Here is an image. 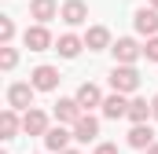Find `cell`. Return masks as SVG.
I'll return each mask as SVG.
<instances>
[{
	"instance_id": "26",
	"label": "cell",
	"mask_w": 158,
	"mask_h": 154,
	"mask_svg": "<svg viewBox=\"0 0 158 154\" xmlns=\"http://www.w3.org/2000/svg\"><path fill=\"white\" fill-rule=\"evenodd\" d=\"M59 154H81V151H74V147H66V151H59Z\"/></svg>"
},
{
	"instance_id": "27",
	"label": "cell",
	"mask_w": 158,
	"mask_h": 154,
	"mask_svg": "<svg viewBox=\"0 0 158 154\" xmlns=\"http://www.w3.org/2000/svg\"><path fill=\"white\" fill-rule=\"evenodd\" d=\"M151 7H158V0H151Z\"/></svg>"
},
{
	"instance_id": "7",
	"label": "cell",
	"mask_w": 158,
	"mask_h": 154,
	"mask_svg": "<svg viewBox=\"0 0 158 154\" xmlns=\"http://www.w3.org/2000/svg\"><path fill=\"white\" fill-rule=\"evenodd\" d=\"M30 81H33V88H37V92H55V88H59V81H63V74H59L55 66H48V63H44V66H37V70L30 74Z\"/></svg>"
},
{
	"instance_id": "18",
	"label": "cell",
	"mask_w": 158,
	"mask_h": 154,
	"mask_svg": "<svg viewBox=\"0 0 158 154\" xmlns=\"http://www.w3.org/2000/svg\"><path fill=\"white\" fill-rule=\"evenodd\" d=\"M19 132H22V117H19L15 107H7V110L0 114V136H4V140H15Z\"/></svg>"
},
{
	"instance_id": "19",
	"label": "cell",
	"mask_w": 158,
	"mask_h": 154,
	"mask_svg": "<svg viewBox=\"0 0 158 154\" xmlns=\"http://www.w3.org/2000/svg\"><path fill=\"white\" fill-rule=\"evenodd\" d=\"M129 121H132V125H140V121H147V117H155L151 114V103H147V99H129Z\"/></svg>"
},
{
	"instance_id": "23",
	"label": "cell",
	"mask_w": 158,
	"mask_h": 154,
	"mask_svg": "<svg viewBox=\"0 0 158 154\" xmlns=\"http://www.w3.org/2000/svg\"><path fill=\"white\" fill-rule=\"evenodd\" d=\"M92 154H118V147H114V143H96Z\"/></svg>"
},
{
	"instance_id": "8",
	"label": "cell",
	"mask_w": 158,
	"mask_h": 154,
	"mask_svg": "<svg viewBox=\"0 0 158 154\" xmlns=\"http://www.w3.org/2000/svg\"><path fill=\"white\" fill-rule=\"evenodd\" d=\"M59 18H63L66 26H85V22H88V4H85V0H66V4L59 7Z\"/></svg>"
},
{
	"instance_id": "15",
	"label": "cell",
	"mask_w": 158,
	"mask_h": 154,
	"mask_svg": "<svg viewBox=\"0 0 158 154\" xmlns=\"http://www.w3.org/2000/svg\"><path fill=\"white\" fill-rule=\"evenodd\" d=\"M74 95H77V103H81V110H85V114H88V110H96V107H103V92H99L92 81H85Z\"/></svg>"
},
{
	"instance_id": "1",
	"label": "cell",
	"mask_w": 158,
	"mask_h": 154,
	"mask_svg": "<svg viewBox=\"0 0 158 154\" xmlns=\"http://www.w3.org/2000/svg\"><path fill=\"white\" fill-rule=\"evenodd\" d=\"M110 88L132 95V92L140 88V74H136V66H129V63H114V70H110Z\"/></svg>"
},
{
	"instance_id": "12",
	"label": "cell",
	"mask_w": 158,
	"mask_h": 154,
	"mask_svg": "<svg viewBox=\"0 0 158 154\" xmlns=\"http://www.w3.org/2000/svg\"><path fill=\"white\" fill-rule=\"evenodd\" d=\"M103 117L107 121H118V117L129 114V99H125V92H110V95H103Z\"/></svg>"
},
{
	"instance_id": "11",
	"label": "cell",
	"mask_w": 158,
	"mask_h": 154,
	"mask_svg": "<svg viewBox=\"0 0 158 154\" xmlns=\"http://www.w3.org/2000/svg\"><path fill=\"white\" fill-rule=\"evenodd\" d=\"M52 114H55V121H59V125H77V117L85 114V110H81L77 95H70V99H59Z\"/></svg>"
},
{
	"instance_id": "2",
	"label": "cell",
	"mask_w": 158,
	"mask_h": 154,
	"mask_svg": "<svg viewBox=\"0 0 158 154\" xmlns=\"http://www.w3.org/2000/svg\"><path fill=\"white\" fill-rule=\"evenodd\" d=\"M110 55H114V63L136 66V59H143V44H136L132 37H118L114 44H110Z\"/></svg>"
},
{
	"instance_id": "6",
	"label": "cell",
	"mask_w": 158,
	"mask_h": 154,
	"mask_svg": "<svg viewBox=\"0 0 158 154\" xmlns=\"http://www.w3.org/2000/svg\"><path fill=\"white\" fill-rule=\"evenodd\" d=\"M52 125H48V114L40 110V107H30V110H22V132L26 136H44Z\"/></svg>"
},
{
	"instance_id": "5",
	"label": "cell",
	"mask_w": 158,
	"mask_h": 154,
	"mask_svg": "<svg viewBox=\"0 0 158 154\" xmlns=\"http://www.w3.org/2000/svg\"><path fill=\"white\" fill-rule=\"evenodd\" d=\"M40 140H44V147H48L52 154H59V151H66V147H70V140H74V128H66V125H52V128H48Z\"/></svg>"
},
{
	"instance_id": "25",
	"label": "cell",
	"mask_w": 158,
	"mask_h": 154,
	"mask_svg": "<svg viewBox=\"0 0 158 154\" xmlns=\"http://www.w3.org/2000/svg\"><path fill=\"white\" fill-rule=\"evenodd\" d=\"M143 154H158V143H151V147H147V151H143Z\"/></svg>"
},
{
	"instance_id": "16",
	"label": "cell",
	"mask_w": 158,
	"mask_h": 154,
	"mask_svg": "<svg viewBox=\"0 0 158 154\" xmlns=\"http://www.w3.org/2000/svg\"><path fill=\"white\" fill-rule=\"evenodd\" d=\"M55 15H59V4H55V0H30V18H33V22H44V26H48Z\"/></svg>"
},
{
	"instance_id": "10",
	"label": "cell",
	"mask_w": 158,
	"mask_h": 154,
	"mask_svg": "<svg viewBox=\"0 0 158 154\" xmlns=\"http://www.w3.org/2000/svg\"><path fill=\"white\" fill-rule=\"evenodd\" d=\"M70 128H74V140H77V143H92V140L99 136V117H92V110H88V114H81L77 125H70Z\"/></svg>"
},
{
	"instance_id": "9",
	"label": "cell",
	"mask_w": 158,
	"mask_h": 154,
	"mask_svg": "<svg viewBox=\"0 0 158 154\" xmlns=\"http://www.w3.org/2000/svg\"><path fill=\"white\" fill-rule=\"evenodd\" d=\"M132 26H136L140 37H155L158 33V7H140L132 15Z\"/></svg>"
},
{
	"instance_id": "21",
	"label": "cell",
	"mask_w": 158,
	"mask_h": 154,
	"mask_svg": "<svg viewBox=\"0 0 158 154\" xmlns=\"http://www.w3.org/2000/svg\"><path fill=\"white\" fill-rule=\"evenodd\" d=\"M11 40H15V18L0 15V44H11Z\"/></svg>"
},
{
	"instance_id": "3",
	"label": "cell",
	"mask_w": 158,
	"mask_h": 154,
	"mask_svg": "<svg viewBox=\"0 0 158 154\" xmlns=\"http://www.w3.org/2000/svg\"><path fill=\"white\" fill-rule=\"evenodd\" d=\"M33 95H37L33 81H15V84L7 88V107H15V110H30V107H33Z\"/></svg>"
},
{
	"instance_id": "20",
	"label": "cell",
	"mask_w": 158,
	"mask_h": 154,
	"mask_svg": "<svg viewBox=\"0 0 158 154\" xmlns=\"http://www.w3.org/2000/svg\"><path fill=\"white\" fill-rule=\"evenodd\" d=\"M0 66H4V70H15V66H19V51H15L11 44H0Z\"/></svg>"
},
{
	"instance_id": "13",
	"label": "cell",
	"mask_w": 158,
	"mask_h": 154,
	"mask_svg": "<svg viewBox=\"0 0 158 154\" xmlns=\"http://www.w3.org/2000/svg\"><path fill=\"white\" fill-rule=\"evenodd\" d=\"M110 44L114 40H110V30L107 26H88L85 30V48L88 51H110Z\"/></svg>"
},
{
	"instance_id": "24",
	"label": "cell",
	"mask_w": 158,
	"mask_h": 154,
	"mask_svg": "<svg viewBox=\"0 0 158 154\" xmlns=\"http://www.w3.org/2000/svg\"><path fill=\"white\" fill-rule=\"evenodd\" d=\"M151 114H155V121H158V95L151 99Z\"/></svg>"
},
{
	"instance_id": "14",
	"label": "cell",
	"mask_w": 158,
	"mask_h": 154,
	"mask_svg": "<svg viewBox=\"0 0 158 154\" xmlns=\"http://www.w3.org/2000/svg\"><path fill=\"white\" fill-rule=\"evenodd\" d=\"M151 143H155V128H151L147 121H140V125L129 128V147H132V151H147Z\"/></svg>"
},
{
	"instance_id": "4",
	"label": "cell",
	"mask_w": 158,
	"mask_h": 154,
	"mask_svg": "<svg viewBox=\"0 0 158 154\" xmlns=\"http://www.w3.org/2000/svg\"><path fill=\"white\" fill-rule=\"evenodd\" d=\"M22 44L30 48V51H48V48H55V40L48 33V26L44 22H33V26H26V33H22Z\"/></svg>"
},
{
	"instance_id": "17",
	"label": "cell",
	"mask_w": 158,
	"mask_h": 154,
	"mask_svg": "<svg viewBox=\"0 0 158 154\" xmlns=\"http://www.w3.org/2000/svg\"><path fill=\"white\" fill-rule=\"evenodd\" d=\"M81 48H85V37H77V33H63V37L55 40V51H59L63 59H77Z\"/></svg>"
},
{
	"instance_id": "22",
	"label": "cell",
	"mask_w": 158,
	"mask_h": 154,
	"mask_svg": "<svg viewBox=\"0 0 158 154\" xmlns=\"http://www.w3.org/2000/svg\"><path fill=\"white\" fill-rule=\"evenodd\" d=\"M143 59H147V63H158V33L147 37V44H143Z\"/></svg>"
}]
</instances>
